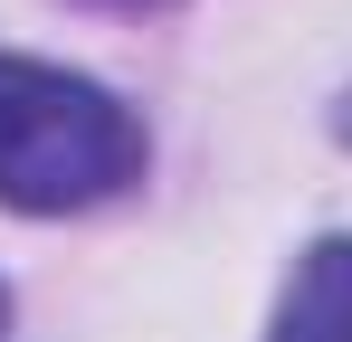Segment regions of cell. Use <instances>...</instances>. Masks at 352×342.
<instances>
[{
	"label": "cell",
	"instance_id": "1",
	"mask_svg": "<svg viewBox=\"0 0 352 342\" xmlns=\"http://www.w3.org/2000/svg\"><path fill=\"white\" fill-rule=\"evenodd\" d=\"M143 181V124L48 57H0V209L67 219Z\"/></svg>",
	"mask_w": 352,
	"mask_h": 342
},
{
	"label": "cell",
	"instance_id": "2",
	"mask_svg": "<svg viewBox=\"0 0 352 342\" xmlns=\"http://www.w3.org/2000/svg\"><path fill=\"white\" fill-rule=\"evenodd\" d=\"M267 342H352V238H314L295 257Z\"/></svg>",
	"mask_w": 352,
	"mask_h": 342
},
{
	"label": "cell",
	"instance_id": "3",
	"mask_svg": "<svg viewBox=\"0 0 352 342\" xmlns=\"http://www.w3.org/2000/svg\"><path fill=\"white\" fill-rule=\"evenodd\" d=\"M0 333H10V295H0Z\"/></svg>",
	"mask_w": 352,
	"mask_h": 342
},
{
	"label": "cell",
	"instance_id": "4",
	"mask_svg": "<svg viewBox=\"0 0 352 342\" xmlns=\"http://www.w3.org/2000/svg\"><path fill=\"white\" fill-rule=\"evenodd\" d=\"M343 133H352V105H343Z\"/></svg>",
	"mask_w": 352,
	"mask_h": 342
}]
</instances>
